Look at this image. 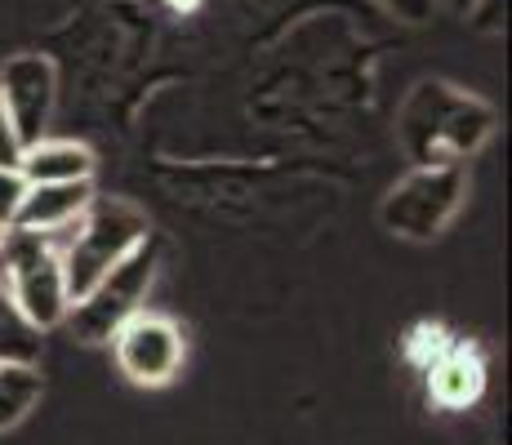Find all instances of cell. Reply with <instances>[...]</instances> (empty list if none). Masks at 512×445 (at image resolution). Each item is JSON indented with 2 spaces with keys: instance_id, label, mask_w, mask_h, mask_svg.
Masks as SVG:
<instances>
[{
  "instance_id": "7c38bea8",
  "label": "cell",
  "mask_w": 512,
  "mask_h": 445,
  "mask_svg": "<svg viewBox=\"0 0 512 445\" xmlns=\"http://www.w3.org/2000/svg\"><path fill=\"white\" fill-rule=\"evenodd\" d=\"M481 388V370L468 365V352H450L446 361L432 365V392L446 405H464Z\"/></svg>"
},
{
  "instance_id": "30bf717a",
  "label": "cell",
  "mask_w": 512,
  "mask_h": 445,
  "mask_svg": "<svg viewBox=\"0 0 512 445\" xmlns=\"http://www.w3.org/2000/svg\"><path fill=\"white\" fill-rule=\"evenodd\" d=\"M41 330L18 312L9 290L0 285V365H36L41 361Z\"/></svg>"
},
{
  "instance_id": "8992f818",
  "label": "cell",
  "mask_w": 512,
  "mask_h": 445,
  "mask_svg": "<svg viewBox=\"0 0 512 445\" xmlns=\"http://www.w3.org/2000/svg\"><path fill=\"white\" fill-rule=\"evenodd\" d=\"M112 343H116L121 374L130 383H139V388H165L183 370V356H187L183 330L170 316H156V312H139L134 321H125Z\"/></svg>"
},
{
  "instance_id": "9a60e30c",
  "label": "cell",
  "mask_w": 512,
  "mask_h": 445,
  "mask_svg": "<svg viewBox=\"0 0 512 445\" xmlns=\"http://www.w3.org/2000/svg\"><path fill=\"white\" fill-rule=\"evenodd\" d=\"M379 5H383V9H392L397 18H406V23H428L432 9H437L432 0H379Z\"/></svg>"
},
{
  "instance_id": "4fadbf2b",
  "label": "cell",
  "mask_w": 512,
  "mask_h": 445,
  "mask_svg": "<svg viewBox=\"0 0 512 445\" xmlns=\"http://www.w3.org/2000/svg\"><path fill=\"white\" fill-rule=\"evenodd\" d=\"M23 192H27L23 174H18V170H0V227L14 223V214H18V201H23Z\"/></svg>"
},
{
  "instance_id": "ba28073f",
  "label": "cell",
  "mask_w": 512,
  "mask_h": 445,
  "mask_svg": "<svg viewBox=\"0 0 512 445\" xmlns=\"http://www.w3.org/2000/svg\"><path fill=\"white\" fill-rule=\"evenodd\" d=\"M90 201H94V183H36V187H27L23 192L18 214H14V223L9 227L58 236V232H67V227L81 219Z\"/></svg>"
},
{
  "instance_id": "277c9868",
  "label": "cell",
  "mask_w": 512,
  "mask_h": 445,
  "mask_svg": "<svg viewBox=\"0 0 512 445\" xmlns=\"http://www.w3.org/2000/svg\"><path fill=\"white\" fill-rule=\"evenodd\" d=\"M156 267H161V245L147 236L130 259L116 263L103 281H94L90 290L81 294V299H72L63 325L81 343H112L116 330L143 312L147 290H152V281H156Z\"/></svg>"
},
{
  "instance_id": "5bb4252c",
  "label": "cell",
  "mask_w": 512,
  "mask_h": 445,
  "mask_svg": "<svg viewBox=\"0 0 512 445\" xmlns=\"http://www.w3.org/2000/svg\"><path fill=\"white\" fill-rule=\"evenodd\" d=\"M23 138H18V130L9 125L5 107H0V170H18V161H23Z\"/></svg>"
},
{
  "instance_id": "6da1fadb",
  "label": "cell",
  "mask_w": 512,
  "mask_h": 445,
  "mask_svg": "<svg viewBox=\"0 0 512 445\" xmlns=\"http://www.w3.org/2000/svg\"><path fill=\"white\" fill-rule=\"evenodd\" d=\"M495 134V107L446 81H419L401 103L397 138L415 165H464Z\"/></svg>"
},
{
  "instance_id": "8fae6325",
  "label": "cell",
  "mask_w": 512,
  "mask_h": 445,
  "mask_svg": "<svg viewBox=\"0 0 512 445\" xmlns=\"http://www.w3.org/2000/svg\"><path fill=\"white\" fill-rule=\"evenodd\" d=\"M41 401V370L36 365H0V432L23 423Z\"/></svg>"
},
{
  "instance_id": "3957f363",
  "label": "cell",
  "mask_w": 512,
  "mask_h": 445,
  "mask_svg": "<svg viewBox=\"0 0 512 445\" xmlns=\"http://www.w3.org/2000/svg\"><path fill=\"white\" fill-rule=\"evenodd\" d=\"M0 285H5L9 299L18 303V312L41 334L49 325H63L67 308H72L54 236L5 227L0 232Z\"/></svg>"
},
{
  "instance_id": "52a82bcc",
  "label": "cell",
  "mask_w": 512,
  "mask_h": 445,
  "mask_svg": "<svg viewBox=\"0 0 512 445\" xmlns=\"http://www.w3.org/2000/svg\"><path fill=\"white\" fill-rule=\"evenodd\" d=\"M54 98H58V72L49 58L18 54L0 67V107H5L18 138H23V147L45 138V125L54 116Z\"/></svg>"
},
{
  "instance_id": "5b68a950",
  "label": "cell",
  "mask_w": 512,
  "mask_h": 445,
  "mask_svg": "<svg viewBox=\"0 0 512 445\" xmlns=\"http://www.w3.org/2000/svg\"><path fill=\"white\" fill-rule=\"evenodd\" d=\"M468 201L464 165H415L379 205V223L406 241H432Z\"/></svg>"
},
{
  "instance_id": "ac0fdd59",
  "label": "cell",
  "mask_w": 512,
  "mask_h": 445,
  "mask_svg": "<svg viewBox=\"0 0 512 445\" xmlns=\"http://www.w3.org/2000/svg\"><path fill=\"white\" fill-rule=\"evenodd\" d=\"M0 232H5V227H0Z\"/></svg>"
},
{
  "instance_id": "2e32d148",
  "label": "cell",
  "mask_w": 512,
  "mask_h": 445,
  "mask_svg": "<svg viewBox=\"0 0 512 445\" xmlns=\"http://www.w3.org/2000/svg\"><path fill=\"white\" fill-rule=\"evenodd\" d=\"M432 5L450 9V14H472V5H477V0H432Z\"/></svg>"
},
{
  "instance_id": "7a4b0ae2",
  "label": "cell",
  "mask_w": 512,
  "mask_h": 445,
  "mask_svg": "<svg viewBox=\"0 0 512 445\" xmlns=\"http://www.w3.org/2000/svg\"><path fill=\"white\" fill-rule=\"evenodd\" d=\"M147 236H152V227H147V214L139 205L121 201V196H94L81 219L67 227V241L58 245L67 294L81 299L116 263L130 259Z\"/></svg>"
},
{
  "instance_id": "e0dca14e",
  "label": "cell",
  "mask_w": 512,
  "mask_h": 445,
  "mask_svg": "<svg viewBox=\"0 0 512 445\" xmlns=\"http://www.w3.org/2000/svg\"><path fill=\"white\" fill-rule=\"evenodd\" d=\"M170 5H174V9H192L196 0H170Z\"/></svg>"
},
{
  "instance_id": "9c48e42d",
  "label": "cell",
  "mask_w": 512,
  "mask_h": 445,
  "mask_svg": "<svg viewBox=\"0 0 512 445\" xmlns=\"http://www.w3.org/2000/svg\"><path fill=\"white\" fill-rule=\"evenodd\" d=\"M94 152L85 143H72V138H36L32 147L18 161V174H23L27 187L36 183H90L94 178Z\"/></svg>"
}]
</instances>
